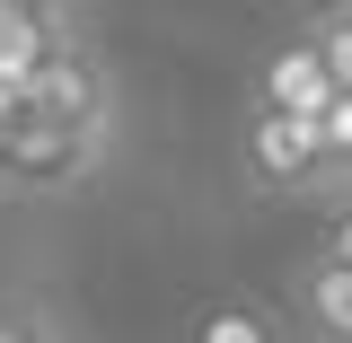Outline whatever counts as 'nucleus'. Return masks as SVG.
I'll use <instances>...</instances> for the list:
<instances>
[{"instance_id":"nucleus-1","label":"nucleus","mask_w":352,"mask_h":343,"mask_svg":"<svg viewBox=\"0 0 352 343\" xmlns=\"http://www.w3.org/2000/svg\"><path fill=\"white\" fill-rule=\"evenodd\" d=\"M18 106H27V124H36V132H80V141H115V115H124L115 71H106V53H97L88 36L62 44Z\"/></svg>"},{"instance_id":"nucleus-2","label":"nucleus","mask_w":352,"mask_h":343,"mask_svg":"<svg viewBox=\"0 0 352 343\" xmlns=\"http://www.w3.org/2000/svg\"><path fill=\"white\" fill-rule=\"evenodd\" d=\"M238 168L256 194H326V150H317V124H291V115H256L238 124Z\"/></svg>"},{"instance_id":"nucleus-3","label":"nucleus","mask_w":352,"mask_h":343,"mask_svg":"<svg viewBox=\"0 0 352 343\" xmlns=\"http://www.w3.org/2000/svg\"><path fill=\"white\" fill-rule=\"evenodd\" d=\"M282 326L300 343H352V264L335 256H291V282H282Z\"/></svg>"},{"instance_id":"nucleus-4","label":"nucleus","mask_w":352,"mask_h":343,"mask_svg":"<svg viewBox=\"0 0 352 343\" xmlns=\"http://www.w3.org/2000/svg\"><path fill=\"white\" fill-rule=\"evenodd\" d=\"M247 106H256V115H291V124H317V115L335 106V80H326V62H317L308 27H300V36H282V44L256 62Z\"/></svg>"},{"instance_id":"nucleus-5","label":"nucleus","mask_w":352,"mask_h":343,"mask_svg":"<svg viewBox=\"0 0 352 343\" xmlns=\"http://www.w3.org/2000/svg\"><path fill=\"white\" fill-rule=\"evenodd\" d=\"M106 150L115 141H80V132H18V150H9V168H0V194H80L88 176L106 168Z\"/></svg>"},{"instance_id":"nucleus-6","label":"nucleus","mask_w":352,"mask_h":343,"mask_svg":"<svg viewBox=\"0 0 352 343\" xmlns=\"http://www.w3.org/2000/svg\"><path fill=\"white\" fill-rule=\"evenodd\" d=\"M62 44H80V18H36V9H0V88L9 97H27L36 71L62 53Z\"/></svg>"},{"instance_id":"nucleus-7","label":"nucleus","mask_w":352,"mask_h":343,"mask_svg":"<svg viewBox=\"0 0 352 343\" xmlns=\"http://www.w3.org/2000/svg\"><path fill=\"white\" fill-rule=\"evenodd\" d=\"M185 343H291V326H282V308L247 300V291H212L185 308Z\"/></svg>"},{"instance_id":"nucleus-8","label":"nucleus","mask_w":352,"mask_h":343,"mask_svg":"<svg viewBox=\"0 0 352 343\" xmlns=\"http://www.w3.org/2000/svg\"><path fill=\"white\" fill-rule=\"evenodd\" d=\"M317 150H326V176L352 185V97H335V106L317 115Z\"/></svg>"},{"instance_id":"nucleus-9","label":"nucleus","mask_w":352,"mask_h":343,"mask_svg":"<svg viewBox=\"0 0 352 343\" xmlns=\"http://www.w3.org/2000/svg\"><path fill=\"white\" fill-rule=\"evenodd\" d=\"M308 44H317V62H326L335 97H352V18H326V27H308Z\"/></svg>"},{"instance_id":"nucleus-10","label":"nucleus","mask_w":352,"mask_h":343,"mask_svg":"<svg viewBox=\"0 0 352 343\" xmlns=\"http://www.w3.org/2000/svg\"><path fill=\"white\" fill-rule=\"evenodd\" d=\"M317 203H326V229H317V256L352 264V185H326Z\"/></svg>"},{"instance_id":"nucleus-11","label":"nucleus","mask_w":352,"mask_h":343,"mask_svg":"<svg viewBox=\"0 0 352 343\" xmlns=\"http://www.w3.org/2000/svg\"><path fill=\"white\" fill-rule=\"evenodd\" d=\"M18 132H27V106L0 88V168H9V150H18Z\"/></svg>"},{"instance_id":"nucleus-12","label":"nucleus","mask_w":352,"mask_h":343,"mask_svg":"<svg viewBox=\"0 0 352 343\" xmlns=\"http://www.w3.org/2000/svg\"><path fill=\"white\" fill-rule=\"evenodd\" d=\"M0 343H53V335H44L36 317H0Z\"/></svg>"},{"instance_id":"nucleus-13","label":"nucleus","mask_w":352,"mask_h":343,"mask_svg":"<svg viewBox=\"0 0 352 343\" xmlns=\"http://www.w3.org/2000/svg\"><path fill=\"white\" fill-rule=\"evenodd\" d=\"M0 9H36V18H80V0H0Z\"/></svg>"},{"instance_id":"nucleus-14","label":"nucleus","mask_w":352,"mask_h":343,"mask_svg":"<svg viewBox=\"0 0 352 343\" xmlns=\"http://www.w3.org/2000/svg\"><path fill=\"white\" fill-rule=\"evenodd\" d=\"M308 9V27H326V18H352V0H300Z\"/></svg>"}]
</instances>
